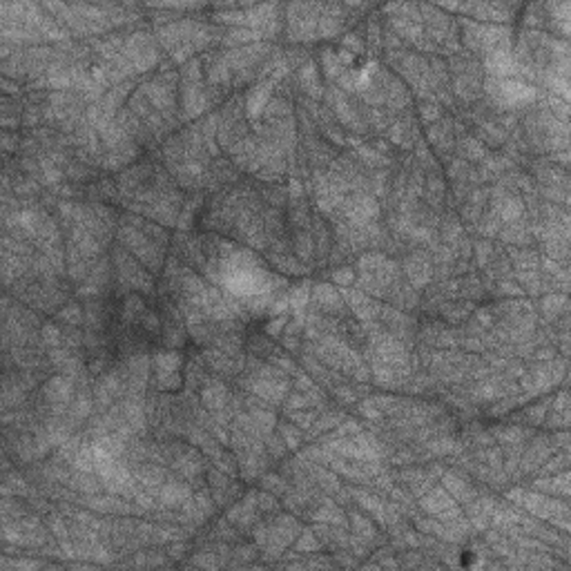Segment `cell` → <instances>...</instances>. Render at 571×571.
I'll return each mask as SVG.
<instances>
[{
	"label": "cell",
	"instance_id": "1",
	"mask_svg": "<svg viewBox=\"0 0 571 571\" xmlns=\"http://www.w3.org/2000/svg\"><path fill=\"white\" fill-rule=\"evenodd\" d=\"M286 14V41L293 45H306L319 41L317 25L322 3H290L283 5Z\"/></svg>",
	"mask_w": 571,
	"mask_h": 571
},
{
	"label": "cell",
	"instance_id": "2",
	"mask_svg": "<svg viewBox=\"0 0 571 571\" xmlns=\"http://www.w3.org/2000/svg\"><path fill=\"white\" fill-rule=\"evenodd\" d=\"M484 90L486 94L491 96V100L496 105H500L502 110H513V108H525L529 103H533L538 98V90L525 80L518 78H493L486 76L484 80Z\"/></svg>",
	"mask_w": 571,
	"mask_h": 571
},
{
	"label": "cell",
	"instance_id": "3",
	"mask_svg": "<svg viewBox=\"0 0 571 571\" xmlns=\"http://www.w3.org/2000/svg\"><path fill=\"white\" fill-rule=\"evenodd\" d=\"M442 11H458L462 14L464 19H471L476 23H502L507 25L513 21V11L520 9V5H509V3H468V5H462V3H446V5H435Z\"/></svg>",
	"mask_w": 571,
	"mask_h": 571
},
{
	"label": "cell",
	"instance_id": "4",
	"mask_svg": "<svg viewBox=\"0 0 571 571\" xmlns=\"http://www.w3.org/2000/svg\"><path fill=\"white\" fill-rule=\"evenodd\" d=\"M123 54L127 56V61L132 63L134 72H147L159 63L161 54L157 47V36H152L145 29H137L125 36V47Z\"/></svg>",
	"mask_w": 571,
	"mask_h": 571
},
{
	"label": "cell",
	"instance_id": "5",
	"mask_svg": "<svg viewBox=\"0 0 571 571\" xmlns=\"http://www.w3.org/2000/svg\"><path fill=\"white\" fill-rule=\"evenodd\" d=\"M119 241L127 250H132V255L139 257L152 273H159L161 271V266H163V253L159 250L161 246L157 241L150 239L141 228H134L130 224L121 226V230H119Z\"/></svg>",
	"mask_w": 571,
	"mask_h": 571
},
{
	"label": "cell",
	"instance_id": "6",
	"mask_svg": "<svg viewBox=\"0 0 571 571\" xmlns=\"http://www.w3.org/2000/svg\"><path fill=\"white\" fill-rule=\"evenodd\" d=\"M340 208H342L340 212L342 219L352 228H362L366 224H371L379 214L377 199L368 192H355L352 197H346Z\"/></svg>",
	"mask_w": 571,
	"mask_h": 571
},
{
	"label": "cell",
	"instance_id": "7",
	"mask_svg": "<svg viewBox=\"0 0 571 571\" xmlns=\"http://www.w3.org/2000/svg\"><path fill=\"white\" fill-rule=\"evenodd\" d=\"M310 301L315 304V310L328 315V317H337L346 313V301L342 293L330 283H313V293Z\"/></svg>",
	"mask_w": 571,
	"mask_h": 571
},
{
	"label": "cell",
	"instance_id": "8",
	"mask_svg": "<svg viewBox=\"0 0 571 571\" xmlns=\"http://www.w3.org/2000/svg\"><path fill=\"white\" fill-rule=\"evenodd\" d=\"M348 23V14L342 3H322V14H319L317 36L319 38H335L340 36Z\"/></svg>",
	"mask_w": 571,
	"mask_h": 571
},
{
	"label": "cell",
	"instance_id": "9",
	"mask_svg": "<svg viewBox=\"0 0 571 571\" xmlns=\"http://www.w3.org/2000/svg\"><path fill=\"white\" fill-rule=\"evenodd\" d=\"M344 301L350 306V310L357 315L360 322H375V319L379 317V304L371 297V295H366L362 293L360 288H340Z\"/></svg>",
	"mask_w": 571,
	"mask_h": 571
},
{
	"label": "cell",
	"instance_id": "10",
	"mask_svg": "<svg viewBox=\"0 0 571 571\" xmlns=\"http://www.w3.org/2000/svg\"><path fill=\"white\" fill-rule=\"evenodd\" d=\"M404 273L411 281L413 288H424L429 286V281L433 279L435 271H433V263H431V257L422 250H415L411 253L404 261Z\"/></svg>",
	"mask_w": 571,
	"mask_h": 571
},
{
	"label": "cell",
	"instance_id": "11",
	"mask_svg": "<svg viewBox=\"0 0 571 571\" xmlns=\"http://www.w3.org/2000/svg\"><path fill=\"white\" fill-rule=\"evenodd\" d=\"M328 103L332 108V112L337 114V119L350 127V130H357V132H366V123L360 119V114L357 110L350 105V100L346 98V94L337 88H330L328 90Z\"/></svg>",
	"mask_w": 571,
	"mask_h": 571
},
{
	"label": "cell",
	"instance_id": "12",
	"mask_svg": "<svg viewBox=\"0 0 571 571\" xmlns=\"http://www.w3.org/2000/svg\"><path fill=\"white\" fill-rule=\"evenodd\" d=\"M43 399L49 407H70L74 399V379L67 375H54L43 386Z\"/></svg>",
	"mask_w": 571,
	"mask_h": 571
},
{
	"label": "cell",
	"instance_id": "13",
	"mask_svg": "<svg viewBox=\"0 0 571 571\" xmlns=\"http://www.w3.org/2000/svg\"><path fill=\"white\" fill-rule=\"evenodd\" d=\"M201 404L206 407V411L210 415L224 411L226 407H230V391L228 386L221 379H206V384L201 386Z\"/></svg>",
	"mask_w": 571,
	"mask_h": 571
},
{
	"label": "cell",
	"instance_id": "14",
	"mask_svg": "<svg viewBox=\"0 0 571 571\" xmlns=\"http://www.w3.org/2000/svg\"><path fill=\"white\" fill-rule=\"evenodd\" d=\"M545 14V29H551L567 41L569 36V16H571V3H543Z\"/></svg>",
	"mask_w": 571,
	"mask_h": 571
},
{
	"label": "cell",
	"instance_id": "15",
	"mask_svg": "<svg viewBox=\"0 0 571 571\" xmlns=\"http://www.w3.org/2000/svg\"><path fill=\"white\" fill-rule=\"evenodd\" d=\"M157 502L161 507H167V509H174V507H183L186 502L192 498V489L186 484V482H177V480H165L161 486H159V493H157Z\"/></svg>",
	"mask_w": 571,
	"mask_h": 571
},
{
	"label": "cell",
	"instance_id": "16",
	"mask_svg": "<svg viewBox=\"0 0 571 571\" xmlns=\"http://www.w3.org/2000/svg\"><path fill=\"white\" fill-rule=\"evenodd\" d=\"M273 88L275 83L273 80H259L257 85H253L246 94V114L250 119H259L263 114L268 100H271V94H273Z\"/></svg>",
	"mask_w": 571,
	"mask_h": 571
},
{
	"label": "cell",
	"instance_id": "17",
	"mask_svg": "<svg viewBox=\"0 0 571 571\" xmlns=\"http://www.w3.org/2000/svg\"><path fill=\"white\" fill-rule=\"evenodd\" d=\"M181 366H183V355L174 348L159 350V352H154V357H152V368L157 373L154 379H163V377L181 373Z\"/></svg>",
	"mask_w": 571,
	"mask_h": 571
},
{
	"label": "cell",
	"instance_id": "18",
	"mask_svg": "<svg viewBox=\"0 0 571 571\" xmlns=\"http://www.w3.org/2000/svg\"><path fill=\"white\" fill-rule=\"evenodd\" d=\"M419 507H422L424 511H429V513H433V515H442V513H446L449 509L458 507V505H456V500L451 498V493L446 489L431 486L424 496H419Z\"/></svg>",
	"mask_w": 571,
	"mask_h": 571
},
{
	"label": "cell",
	"instance_id": "19",
	"mask_svg": "<svg viewBox=\"0 0 571 571\" xmlns=\"http://www.w3.org/2000/svg\"><path fill=\"white\" fill-rule=\"evenodd\" d=\"M442 484H444V489L451 493L453 500H458V502H471L478 498V491H476V486L471 482H466L460 473L456 471H446L442 473Z\"/></svg>",
	"mask_w": 571,
	"mask_h": 571
},
{
	"label": "cell",
	"instance_id": "20",
	"mask_svg": "<svg viewBox=\"0 0 571 571\" xmlns=\"http://www.w3.org/2000/svg\"><path fill=\"white\" fill-rule=\"evenodd\" d=\"M429 143H433L435 147V152H438L440 157H446L451 154V150H453V123L451 121H444L440 119L438 123H433L429 127Z\"/></svg>",
	"mask_w": 571,
	"mask_h": 571
},
{
	"label": "cell",
	"instance_id": "21",
	"mask_svg": "<svg viewBox=\"0 0 571 571\" xmlns=\"http://www.w3.org/2000/svg\"><path fill=\"white\" fill-rule=\"evenodd\" d=\"M313 281L310 279H304V281H297L288 288V304H290V310L295 313V319L299 324H306L304 322V310L310 301V293H313Z\"/></svg>",
	"mask_w": 571,
	"mask_h": 571
},
{
	"label": "cell",
	"instance_id": "22",
	"mask_svg": "<svg viewBox=\"0 0 571 571\" xmlns=\"http://www.w3.org/2000/svg\"><path fill=\"white\" fill-rule=\"evenodd\" d=\"M253 43H266L261 31L248 29V27H232V29H226L221 33V45L226 49H237V47H246V45H253Z\"/></svg>",
	"mask_w": 571,
	"mask_h": 571
},
{
	"label": "cell",
	"instance_id": "23",
	"mask_svg": "<svg viewBox=\"0 0 571 571\" xmlns=\"http://www.w3.org/2000/svg\"><path fill=\"white\" fill-rule=\"evenodd\" d=\"M453 92L458 98H462L464 103H471L482 96V76H471V74H462L453 78Z\"/></svg>",
	"mask_w": 571,
	"mask_h": 571
},
{
	"label": "cell",
	"instance_id": "24",
	"mask_svg": "<svg viewBox=\"0 0 571 571\" xmlns=\"http://www.w3.org/2000/svg\"><path fill=\"white\" fill-rule=\"evenodd\" d=\"M297 80H299V85L301 90H304V94L310 98V100H317V98H322V83H319V72H317V65L313 61H308L301 70L297 72Z\"/></svg>",
	"mask_w": 571,
	"mask_h": 571
},
{
	"label": "cell",
	"instance_id": "25",
	"mask_svg": "<svg viewBox=\"0 0 571 571\" xmlns=\"http://www.w3.org/2000/svg\"><path fill=\"white\" fill-rule=\"evenodd\" d=\"M533 489L540 491V493H547V496H562L567 498L569 496V473L567 468L560 473H553V478H538L533 482Z\"/></svg>",
	"mask_w": 571,
	"mask_h": 571
},
{
	"label": "cell",
	"instance_id": "26",
	"mask_svg": "<svg viewBox=\"0 0 571 571\" xmlns=\"http://www.w3.org/2000/svg\"><path fill=\"white\" fill-rule=\"evenodd\" d=\"M290 246H293L299 261H304L306 266L315 261V241H313L310 230H295Z\"/></svg>",
	"mask_w": 571,
	"mask_h": 571
},
{
	"label": "cell",
	"instance_id": "27",
	"mask_svg": "<svg viewBox=\"0 0 571 571\" xmlns=\"http://www.w3.org/2000/svg\"><path fill=\"white\" fill-rule=\"evenodd\" d=\"M266 257H268V261H271L277 268V271H281L286 275H306L310 271V268H306L304 261L295 259L288 253H266Z\"/></svg>",
	"mask_w": 571,
	"mask_h": 571
},
{
	"label": "cell",
	"instance_id": "28",
	"mask_svg": "<svg viewBox=\"0 0 571 571\" xmlns=\"http://www.w3.org/2000/svg\"><path fill=\"white\" fill-rule=\"evenodd\" d=\"M540 313L547 322H556L560 315L567 313V295L565 293H547L540 301Z\"/></svg>",
	"mask_w": 571,
	"mask_h": 571
},
{
	"label": "cell",
	"instance_id": "29",
	"mask_svg": "<svg viewBox=\"0 0 571 571\" xmlns=\"http://www.w3.org/2000/svg\"><path fill=\"white\" fill-rule=\"evenodd\" d=\"M108 324V310L100 299L85 301V326L88 330H103Z\"/></svg>",
	"mask_w": 571,
	"mask_h": 571
},
{
	"label": "cell",
	"instance_id": "30",
	"mask_svg": "<svg viewBox=\"0 0 571 571\" xmlns=\"http://www.w3.org/2000/svg\"><path fill=\"white\" fill-rule=\"evenodd\" d=\"M507 257H509L511 266H515L518 271H538V266H540V257L535 250L511 248Z\"/></svg>",
	"mask_w": 571,
	"mask_h": 571
},
{
	"label": "cell",
	"instance_id": "31",
	"mask_svg": "<svg viewBox=\"0 0 571 571\" xmlns=\"http://www.w3.org/2000/svg\"><path fill=\"white\" fill-rule=\"evenodd\" d=\"M319 61H322V70L326 74V78L330 80H337L344 72V65L340 63V56L335 52L332 47H324L322 52H319Z\"/></svg>",
	"mask_w": 571,
	"mask_h": 571
},
{
	"label": "cell",
	"instance_id": "32",
	"mask_svg": "<svg viewBox=\"0 0 571 571\" xmlns=\"http://www.w3.org/2000/svg\"><path fill=\"white\" fill-rule=\"evenodd\" d=\"M145 313V304L141 295H127L123 301V324L132 326L141 322V315Z\"/></svg>",
	"mask_w": 571,
	"mask_h": 571
},
{
	"label": "cell",
	"instance_id": "33",
	"mask_svg": "<svg viewBox=\"0 0 571 571\" xmlns=\"http://www.w3.org/2000/svg\"><path fill=\"white\" fill-rule=\"evenodd\" d=\"M377 19H379L377 14L368 19V23H366V36H364L366 49H368V52H375V54L382 49V41H384V29H382V25H379Z\"/></svg>",
	"mask_w": 571,
	"mask_h": 571
},
{
	"label": "cell",
	"instance_id": "34",
	"mask_svg": "<svg viewBox=\"0 0 571 571\" xmlns=\"http://www.w3.org/2000/svg\"><path fill=\"white\" fill-rule=\"evenodd\" d=\"M56 319L67 326H80L85 322V308H80V304H76V301H70V304H65L56 313Z\"/></svg>",
	"mask_w": 571,
	"mask_h": 571
},
{
	"label": "cell",
	"instance_id": "35",
	"mask_svg": "<svg viewBox=\"0 0 571 571\" xmlns=\"http://www.w3.org/2000/svg\"><path fill=\"white\" fill-rule=\"evenodd\" d=\"M458 147H460V154H462L464 161H484V159H486V150H484V145H482L478 139H473V137L462 139Z\"/></svg>",
	"mask_w": 571,
	"mask_h": 571
},
{
	"label": "cell",
	"instance_id": "36",
	"mask_svg": "<svg viewBox=\"0 0 571 571\" xmlns=\"http://www.w3.org/2000/svg\"><path fill=\"white\" fill-rule=\"evenodd\" d=\"M277 426H279V435H281V440L286 442V446H288L290 451H297L301 446V442H304V431H301L299 426H295L293 422H281Z\"/></svg>",
	"mask_w": 571,
	"mask_h": 571
},
{
	"label": "cell",
	"instance_id": "37",
	"mask_svg": "<svg viewBox=\"0 0 571 571\" xmlns=\"http://www.w3.org/2000/svg\"><path fill=\"white\" fill-rule=\"evenodd\" d=\"M261 194H263V201L271 204V208H279V210L286 206V201H288V188L279 186V183H271Z\"/></svg>",
	"mask_w": 571,
	"mask_h": 571
},
{
	"label": "cell",
	"instance_id": "38",
	"mask_svg": "<svg viewBox=\"0 0 571 571\" xmlns=\"http://www.w3.org/2000/svg\"><path fill=\"white\" fill-rule=\"evenodd\" d=\"M471 255L476 257L478 268H486V263H489L493 259V255H496V248H493V243L489 239H478L473 243V253Z\"/></svg>",
	"mask_w": 571,
	"mask_h": 571
},
{
	"label": "cell",
	"instance_id": "39",
	"mask_svg": "<svg viewBox=\"0 0 571 571\" xmlns=\"http://www.w3.org/2000/svg\"><path fill=\"white\" fill-rule=\"evenodd\" d=\"M342 49H346V52H350L352 56H360L364 54V49H366V41L362 33L357 31H348L342 36Z\"/></svg>",
	"mask_w": 571,
	"mask_h": 571
},
{
	"label": "cell",
	"instance_id": "40",
	"mask_svg": "<svg viewBox=\"0 0 571 571\" xmlns=\"http://www.w3.org/2000/svg\"><path fill=\"white\" fill-rule=\"evenodd\" d=\"M286 415L290 417V422L295 424V426H299L301 431H308L310 426H313V422L317 419V411H313V407L310 409H301V411H286Z\"/></svg>",
	"mask_w": 571,
	"mask_h": 571
},
{
	"label": "cell",
	"instance_id": "41",
	"mask_svg": "<svg viewBox=\"0 0 571 571\" xmlns=\"http://www.w3.org/2000/svg\"><path fill=\"white\" fill-rule=\"evenodd\" d=\"M330 279L335 286H340V288H350V286H355V281H357V273H355V268L342 266V268H337V271H332Z\"/></svg>",
	"mask_w": 571,
	"mask_h": 571
},
{
	"label": "cell",
	"instance_id": "42",
	"mask_svg": "<svg viewBox=\"0 0 571 571\" xmlns=\"http://www.w3.org/2000/svg\"><path fill=\"white\" fill-rule=\"evenodd\" d=\"M41 340L47 348H61L63 346V330L56 324H45L41 328Z\"/></svg>",
	"mask_w": 571,
	"mask_h": 571
},
{
	"label": "cell",
	"instance_id": "43",
	"mask_svg": "<svg viewBox=\"0 0 571 571\" xmlns=\"http://www.w3.org/2000/svg\"><path fill=\"white\" fill-rule=\"evenodd\" d=\"M549 404H551V399L540 402L538 407H529V409L523 413L525 422H527L529 426H538V424H543V422H545V415H547V411H549Z\"/></svg>",
	"mask_w": 571,
	"mask_h": 571
},
{
	"label": "cell",
	"instance_id": "44",
	"mask_svg": "<svg viewBox=\"0 0 571 571\" xmlns=\"http://www.w3.org/2000/svg\"><path fill=\"white\" fill-rule=\"evenodd\" d=\"M462 232H464V228H462L460 219H456V216H446V221L442 226V239H444V243H456L462 237Z\"/></svg>",
	"mask_w": 571,
	"mask_h": 571
},
{
	"label": "cell",
	"instance_id": "45",
	"mask_svg": "<svg viewBox=\"0 0 571 571\" xmlns=\"http://www.w3.org/2000/svg\"><path fill=\"white\" fill-rule=\"evenodd\" d=\"M263 491H271L273 496H286L288 484H286V480L281 476L268 473V476H263Z\"/></svg>",
	"mask_w": 571,
	"mask_h": 571
},
{
	"label": "cell",
	"instance_id": "46",
	"mask_svg": "<svg viewBox=\"0 0 571 571\" xmlns=\"http://www.w3.org/2000/svg\"><path fill=\"white\" fill-rule=\"evenodd\" d=\"M141 326H143V330L145 332H150V335H157V332H161V317L154 313V310H150V308H145V313L141 315V322H139Z\"/></svg>",
	"mask_w": 571,
	"mask_h": 571
},
{
	"label": "cell",
	"instance_id": "47",
	"mask_svg": "<svg viewBox=\"0 0 571 571\" xmlns=\"http://www.w3.org/2000/svg\"><path fill=\"white\" fill-rule=\"evenodd\" d=\"M355 411L362 415V417H366V419H371V422H375V419H382L384 415H382V411L375 407V402L368 397V399H362V402H357L355 404Z\"/></svg>",
	"mask_w": 571,
	"mask_h": 571
},
{
	"label": "cell",
	"instance_id": "48",
	"mask_svg": "<svg viewBox=\"0 0 571 571\" xmlns=\"http://www.w3.org/2000/svg\"><path fill=\"white\" fill-rule=\"evenodd\" d=\"M419 116H422V121L426 125H433L442 119V108L438 103H424L422 108H419Z\"/></svg>",
	"mask_w": 571,
	"mask_h": 571
},
{
	"label": "cell",
	"instance_id": "49",
	"mask_svg": "<svg viewBox=\"0 0 571 571\" xmlns=\"http://www.w3.org/2000/svg\"><path fill=\"white\" fill-rule=\"evenodd\" d=\"M286 324H288V317H286V315H275L271 322L266 324L263 330H266L268 337H279V335H283Z\"/></svg>",
	"mask_w": 571,
	"mask_h": 571
},
{
	"label": "cell",
	"instance_id": "50",
	"mask_svg": "<svg viewBox=\"0 0 571 571\" xmlns=\"http://www.w3.org/2000/svg\"><path fill=\"white\" fill-rule=\"evenodd\" d=\"M496 293H498V295H502V297H520V295H525V290L520 288L518 283L509 281V279H500V281H498V288H496Z\"/></svg>",
	"mask_w": 571,
	"mask_h": 571
},
{
	"label": "cell",
	"instance_id": "51",
	"mask_svg": "<svg viewBox=\"0 0 571 571\" xmlns=\"http://www.w3.org/2000/svg\"><path fill=\"white\" fill-rule=\"evenodd\" d=\"M38 121H41V108L38 105H27L25 108V116H23V125L36 127Z\"/></svg>",
	"mask_w": 571,
	"mask_h": 571
},
{
	"label": "cell",
	"instance_id": "52",
	"mask_svg": "<svg viewBox=\"0 0 571 571\" xmlns=\"http://www.w3.org/2000/svg\"><path fill=\"white\" fill-rule=\"evenodd\" d=\"M531 355H533V360H538V362H551L553 357H558V355H556V348H553V346L535 348V350L531 352Z\"/></svg>",
	"mask_w": 571,
	"mask_h": 571
},
{
	"label": "cell",
	"instance_id": "53",
	"mask_svg": "<svg viewBox=\"0 0 571 571\" xmlns=\"http://www.w3.org/2000/svg\"><path fill=\"white\" fill-rule=\"evenodd\" d=\"M297 547H299V549H304V551H310V549H317L319 543L315 540L313 531H304V533H301V538H299V545H297Z\"/></svg>",
	"mask_w": 571,
	"mask_h": 571
},
{
	"label": "cell",
	"instance_id": "54",
	"mask_svg": "<svg viewBox=\"0 0 571 571\" xmlns=\"http://www.w3.org/2000/svg\"><path fill=\"white\" fill-rule=\"evenodd\" d=\"M3 147H5V152H19V147H21L19 134H7V132H5V137H3Z\"/></svg>",
	"mask_w": 571,
	"mask_h": 571
},
{
	"label": "cell",
	"instance_id": "55",
	"mask_svg": "<svg viewBox=\"0 0 571 571\" xmlns=\"http://www.w3.org/2000/svg\"><path fill=\"white\" fill-rule=\"evenodd\" d=\"M281 346L288 350V352H299L301 350V340L299 337H290V335H283Z\"/></svg>",
	"mask_w": 571,
	"mask_h": 571
}]
</instances>
